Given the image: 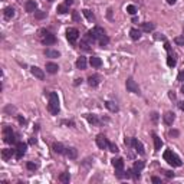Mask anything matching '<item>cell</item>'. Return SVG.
Returning <instances> with one entry per match:
<instances>
[{"label": "cell", "instance_id": "6da1fadb", "mask_svg": "<svg viewBox=\"0 0 184 184\" xmlns=\"http://www.w3.org/2000/svg\"><path fill=\"white\" fill-rule=\"evenodd\" d=\"M48 109L52 115H58L59 114V98L55 92H50L49 94V105H48Z\"/></svg>", "mask_w": 184, "mask_h": 184}, {"label": "cell", "instance_id": "7a4b0ae2", "mask_svg": "<svg viewBox=\"0 0 184 184\" xmlns=\"http://www.w3.org/2000/svg\"><path fill=\"white\" fill-rule=\"evenodd\" d=\"M164 160H165L170 165H173V167H181V165H183L180 157H178L177 154H174L171 150H167V151L164 152Z\"/></svg>", "mask_w": 184, "mask_h": 184}, {"label": "cell", "instance_id": "3957f363", "mask_svg": "<svg viewBox=\"0 0 184 184\" xmlns=\"http://www.w3.org/2000/svg\"><path fill=\"white\" fill-rule=\"evenodd\" d=\"M39 39L43 45H53L56 42L55 35H52L50 32H48L46 29H40L39 30Z\"/></svg>", "mask_w": 184, "mask_h": 184}, {"label": "cell", "instance_id": "277c9868", "mask_svg": "<svg viewBox=\"0 0 184 184\" xmlns=\"http://www.w3.org/2000/svg\"><path fill=\"white\" fill-rule=\"evenodd\" d=\"M86 35H88L92 40H99L102 36H105V30H104L101 26H95L94 29H91Z\"/></svg>", "mask_w": 184, "mask_h": 184}, {"label": "cell", "instance_id": "5b68a950", "mask_svg": "<svg viewBox=\"0 0 184 184\" xmlns=\"http://www.w3.org/2000/svg\"><path fill=\"white\" fill-rule=\"evenodd\" d=\"M3 140L6 144H15L16 142V138H15V134H13V130L12 127H5L3 128Z\"/></svg>", "mask_w": 184, "mask_h": 184}, {"label": "cell", "instance_id": "8992f818", "mask_svg": "<svg viewBox=\"0 0 184 184\" xmlns=\"http://www.w3.org/2000/svg\"><path fill=\"white\" fill-rule=\"evenodd\" d=\"M125 85H127V91L128 92H132V94H138L140 95V86L137 85V82L132 78H128Z\"/></svg>", "mask_w": 184, "mask_h": 184}, {"label": "cell", "instance_id": "52a82bcc", "mask_svg": "<svg viewBox=\"0 0 184 184\" xmlns=\"http://www.w3.org/2000/svg\"><path fill=\"white\" fill-rule=\"evenodd\" d=\"M66 38H68V40H69L71 43H75V42L78 40V38H79V32H78V29H75V28H69V29L66 30Z\"/></svg>", "mask_w": 184, "mask_h": 184}, {"label": "cell", "instance_id": "ba28073f", "mask_svg": "<svg viewBox=\"0 0 184 184\" xmlns=\"http://www.w3.org/2000/svg\"><path fill=\"white\" fill-rule=\"evenodd\" d=\"M26 148H28V145H26L25 142H17V145H16V158H17V160H20V158L25 155Z\"/></svg>", "mask_w": 184, "mask_h": 184}, {"label": "cell", "instance_id": "9c48e42d", "mask_svg": "<svg viewBox=\"0 0 184 184\" xmlns=\"http://www.w3.org/2000/svg\"><path fill=\"white\" fill-rule=\"evenodd\" d=\"M97 145H98L101 150H105V148L108 147V140H107V137H105L104 134L97 135Z\"/></svg>", "mask_w": 184, "mask_h": 184}, {"label": "cell", "instance_id": "30bf717a", "mask_svg": "<svg viewBox=\"0 0 184 184\" xmlns=\"http://www.w3.org/2000/svg\"><path fill=\"white\" fill-rule=\"evenodd\" d=\"M30 72H32V75H33L35 78H38V79H40V81H43V79H45V72H43L40 68H38V66H32V68H30Z\"/></svg>", "mask_w": 184, "mask_h": 184}, {"label": "cell", "instance_id": "8fae6325", "mask_svg": "<svg viewBox=\"0 0 184 184\" xmlns=\"http://www.w3.org/2000/svg\"><path fill=\"white\" fill-rule=\"evenodd\" d=\"M131 145L135 148V151H137L138 154H141V155H142V154L145 152V151H144V145H142V142H140L137 138H132V140H131Z\"/></svg>", "mask_w": 184, "mask_h": 184}, {"label": "cell", "instance_id": "7c38bea8", "mask_svg": "<svg viewBox=\"0 0 184 184\" xmlns=\"http://www.w3.org/2000/svg\"><path fill=\"white\" fill-rule=\"evenodd\" d=\"M174 120H175V115H174V112H171V111H167V112L163 115V121H164L167 125H173Z\"/></svg>", "mask_w": 184, "mask_h": 184}, {"label": "cell", "instance_id": "4fadbf2b", "mask_svg": "<svg viewBox=\"0 0 184 184\" xmlns=\"http://www.w3.org/2000/svg\"><path fill=\"white\" fill-rule=\"evenodd\" d=\"M65 155L71 160H76L78 158V150L75 147H69V148L65 150Z\"/></svg>", "mask_w": 184, "mask_h": 184}, {"label": "cell", "instance_id": "5bb4252c", "mask_svg": "<svg viewBox=\"0 0 184 184\" xmlns=\"http://www.w3.org/2000/svg\"><path fill=\"white\" fill-rule=\"evenodd\" d=\"M99 82H101V76L99 75H91L89 78H88V83L91 85V86H98L99 85Z\"/></svg>", "mask_w": 184, "mask_h": 184}, {"label": "cell", "instance_id": "9a60e30c", "mask_svg": "<svg viewBox=\"0 0 184 184\" xmlns=\"http://www.w3.org/2000/svg\"><path fill=\"white\" fill-rule=\"evenodd\" d=\"M26 12H29V13H33V12H36V7H38V5H36V2L35 0H28L26 2Z\"/></svg>", "mask_w": 184, "mask_h": 184}, {"label": "cell", "instance_id": "2e32d148", "mask_svg": "<svg viewBox=\"0 0 184 184\" xmlns=\"http://www.w3.org/2000/svg\"><path fill=\"white\" fill-rule=\"evenodd\" d=\"M15 155V150H10V148H6V150H3L2 151V158L5 160V161H7V160H10L12 157Z\"/></svg>", "mask_w": 184, "mask_h": 184}, {"label": "cell", "instance_id": "e0dca14e", "mask_svg": "<svg viewBox=\"0 0 184 184\" xmlns=\"http://www.w3.org/2000/svg\"><path fill=\"white\" fill-rule=\"evenodd\" d=\"M59 71V66L56 65V63H53V62H48L46 63V72H49V73H56Z\"/></svg>", "mask_w": 184, "mask_h": 184}, {"label": "cell", "instance_id": "ac0fdd59", "mask_svg": "<svg viewBox=\"0 0 184 184\" xmlns=\"http://www.w3.org/2000/svg\"><path fill=\"white\" fill-rule=\"evenodd\" d=\"M89 63H91L92 68H99V66L102 65V60H101V58H98V56H92V58L89 59Z\"/></svg>", "mask_w": 184, "mask_h": 184}, {"label": "cell", "instance_id": "d6986e66", "mask_svg": "<svg viewBox=\"0 0 184 184\" xmlns=\"http://www.w3.org/2000/svg\"><path fill=\"white\" fill-rule=\"evenodd\" d=\"M112 165L115 170H124V160L122 158H112Z\"/></svg>", "mask_w": 184, "mask_h": 184}, {"label": "cell", "instance_id": "ffe728a7", "mask_svg": "<svg viewBox=\"0 0 184 184\" xmlns=\"http://www.w3.org/2000/svg\"><path fill=\"white\" fill-rule=\"evenodd\" d=\"M152 138H154V148H155V151L161 150V147H163V141H161V138H160L158 135H155V134H152Z\"/></svg>", "mask_w": 184, "mask_h": 184}, {"label": "cell", "instance_id": "44dd1931", "mask_svg": "<svg viewBox=\"0 0 184 184\" xmlns=\"http://www.w3.org/2000/svg\"><path fill=\"white\" fill-rule=\"evenodd\" d=\"M141 29H142L144 32H152V30L155 29V25H154V23H150V22H145V23L141 25Z\"/></svg>", "mask_w": 184, "mask_h": 184}, {"label": "cell", "instance_id": "7402d4cb", "mask_svg": "<svg viewBox=\"0 0 184 184\" xmlns=\"http://www.w3.org/2000/svg\"><path fill=\"white\" fill-rule=\"evenodd\" d=\"M45 55H46V58H59L60 56L59 50H53V49H46Z\"/></svg>", "mask_w": 184, "mask_h": 184}, {"label": "cell", "instance_id": "603a6c76", "mask_svg": "<svg viewBox=\"0 0 184 184\" xmlns=\"http://www.w3.org/2000/svg\"><path fill=\"white\" fill-rule=\"evenodd\" d=\"M76 68L78 69H85L86 68V58H83V56L78 58L76 59Z\"/></svg>", "mask_w": 184, "mask_h": 184}, {"label": "cell", "instance_id": "cb8c5ba5", "mask_svg": "<svg viewBox=\"0 0 184 184\" xmlns=\"http://www.w3.org/2000/svg\"><path fill=\"white\" fill-rule=\"evenodd\" d=\"M105 107H107L111 112H118V109H120L118 105H117L115 102H112V101H107V102H105Z\"/></svg>", "mask_w": 184, "mask_h": 184}, {"label": "cell", "instance_id": "d4e9b609", "mask_svg": "<svg viewBox=\"0 0 184 184\" xmlns=\"http://www.w3.org/2000/svg\"><path fill=\"white\" fill-rule=\"evenodd\" d=\"M65 147L60 144V142H53V151L58 152V154H65Z\"/></svg>", "mask_w": 184, "mask_h": 184}, {"label": "cell", "instance_id": "484cf974", "mask_svg": "<svg viewBox=\"0 0 184 184\" xmlns=\"http://www.w3.org/2000/svg\"><path fill=\"white\" fill-rule=\"evenodd\" d=\"M167 65L170 68L175 66V58H174V53H171V50H168V58H167Z\"/></svg>", "mask_w": 184, "mask_h": 184}, {"label": "cell", "instance_id": "4316f807", "mask_svg": "<svg viewBox=\"0 0 184 184\" xmlns=\"http://www.w3.org/2000/svg\"><path fill=\"white\" fill-rule=\"evenodd\" d=\"M130 35H131V39H134V40H138L141 38V32L138 29H135V28L130 30Z\"/></svg>", "mask_w": 184, "mask_h": 184}, {"label": "cell", "instance_id": "83f0119b", "mask_svg": "<svg viewBox=\"0 0 184 184\" xmlns=\"http://www.w3.org/2000/svg\"><path fill=\"white\" fill-rule=\"evenodd\" d=\"M82 13H83V16H85L89 22H94V20H95V16H94V13H92L91 10L85 9V10H82Z\"/></svg>", "mask_w": 184, "mask_h": 184}, {"label": "cell", "instance_id": "f1b7e54d", "mask_svg": "<svg viewBox=\"0 0 184 184\" xmlns=\"http://www.w3.org/2000/svg\"><path fill=\"white\" fill-rule=\"evenodd\" d=\"M85 118H86V120H88V121H89L91 124H94V125H98V124H99V120H98V118H97L95 115L86 114V115H85Z\"/></svg>", "mask_w": 184, "mask_h": 184}, {"label": "cell", "instance_id": "f546056e", "mask_svg": "<svg viewBox=\"0 0 184 184\" xmlns=\"http://www.w3.org/2000/svg\"><path fill=\"white\" fill-rule=\"evenodd\" d=\"M15 16V9L13 7H6L5 9V17L6 19H12Z\"/></svg>", "mask_w": 184, "mask_h": 184}, {"label": "cell", "instance_id": "4dcf8cb0", "mask_svg": "<svg viewBox=\"0 0 184 184\" xmlns=\"http://www.w3.org/2000/svg\"><path fill=\"white\" fill-rule=\"evenodd\" d=\"M69 180H71L69 173H62V174L59 175V181H60V183H69Z\"/></svg>", "mask_w": 184, "mask_h": 184}, {"label": "cell", "instance_id": "1f68e13d", "mask_svg": "<svg viewBox=\"0 0 184 184\" xmlns=\"http://www.w3.org/2000/svg\"><path fill=\"white\" fill-rule=\"evenodd\" d=\"M144 167H145L144 161H135V163H134V170H135V171H138V173H140Z\"/></svg>", "mask_w": 184, "mask_h": 184}, {"label": "cell", "instance_id": "d6a6232c", "mask_svg": "<svg viewBox=\"0 0 184 184\" xmlns=\"http://www.w3.org/2000/svg\"><path fill=\"white\" fill-rule=\"evenodd\" d=\"M69 10H68V6L66 5H59L58 6V13H60V15H65V13H68Z\"/></svg>", "mask_w": 184, "mask_h": 184}, {"label": "cell", "instance_id": "836d02e7", "mask_svg": "<svg viewBox=\"0 0 184 184\" xmlns=\"http://www.w3.org/2000/svg\"><path fill=\"white\" fill-rule=\"evenodd\" d=\"M98 42H99V46H102V48H104V46H107V45L109 43V39H108V36L105 35V36H102Z\"/></svg>", "mask_w": 184, "mask_h": 184}, {"label": "cell", "instance_id": "e575fe53", "mask_svg": "<svg viewBox=\"0 0 184 184\" xmlns=\"http://www.w3.org/2000/svg\"><path fill=\"white\" fill-rule=\"evenodd\" d=\"M174 42H175L178 46H184V36H177V38H174Z\"/></svg>", "mask_w": 184, "mask_h": 184}, {"label": "cell", "instance_id": "d590c367", "mask_svg": "<svg viewBox=\"0 0 184 184\" xmlns=\"http://www.w3.org/2000/svg\"><path fill=\"white\" fill-rule=\"evenodd\" d=\"M108 148H109V151L111 152H118L120 150H118V147L114 144V142H108Z\"/></svg>", "mask_w": 184, "mask_h": 184}, {"label": "cell", "instance_id": "8d00e7d4", "mask_svg": "<svg viewBox=\"0 0 184 184\" xmlns=\"http://www.w3.org/2000/svg\"><path fill=\"white\" fill-rule=\"evenodd\" d=\"M127 12H128L130 15H135V13H137V7L132 6V5H130V6L127 7Z\"/></svg>", "mask_w": 184, "mask_h": 184}, {"label": "cell", "instance_id": "74e56055", "mask_svg": "<svg viewBox=\"0 0 184 184\" xmlns=\"http://www.w3.org/2000/svg\"><path fill=\"white\" fill-rule=\"evenodd\" d=\"M45 16H46V12H40V10L35 12V17H36V19H43Z\"/></svg>", "mask_w": 184, "mask_h": 184}, {"label": "cell", "instance_id": "f35d334b", "mask_svg": "<svg viewBox=\"0 0 184 184\" xmlns=\"http://www.w3.org/2000/svg\"><path fill=\"white\" fill-rule=\"evenodd\" d=\"M26 167H28V170H30V171H35V170L38 168V165H36L35 163H32V161H29V163L26 164Z\"/></svg>", "mask_w": 184, "mask_h": 184}, {"label": "cell", "instance_id": "ab89813d", "mask_svg": "<svg viewBox=\"0 0 184 184\" xmlns=\"http://www.w3.org/2000/svg\"><path fill=\"white\" fill-rule=\"evenodd\" d=\"M177 81H180V82H184V71H181V72L178 73V76H177Z\"/></svg>", "mask_w": 184, "mask_h": 184}, {"label": "cell", "instance_id": "60d3db41", "mask_svg": "<svg viewBox=\"0 0 184 184\" xmlns=\"http://www.w3.org/2000/svg\"><path fill=\"white\" fill-rule=\"evenodd\" d=\"M168 134H170L171 137H178V134H180V132H178L177 130H171V131H170Z\"/></svg>", "mask_w": 184, "mask_h": 184}, {"label": "cell", "instance_id": "b9f144b4", "mask_svg": "<svg viewBox=\"0 0 184 184\" xmlns=\"http://www.w3.org/2000/svg\"><path fill=\"white\" fill-rule=\"evenodd\" d=\"M117 177H118V178H122V177H125L124 171H122V170H117Z\"/></svg>", "mask_w": 184, "mask_h": 184}, {"label": "cell", "instance_id": "7bdbcfd3", "mask_svg": "<svg viewBox=\"0 0 184 184\" xmlns=\"http://www.w3.org/2000/svg\"><path fill=\"white\" fill-rule=\"evenodd\" d=\"M151 180H152V183H155V184H161V178H160V177H155V175H154Z\"/></svg>", "mask_w": 184, "mask_h": 184}, {"label": "cell", "instance_id": "ee69618b", "mask_svg": "<svg viewBox=\"0 0 184 184\" xmlns=\"http://www.w3.org/2000/svg\"><path fill=\"white\" fill-rule=\"evenodd\" d=\"M151 118H152V121H154V122H157V120H158V114H157V112H152V114H151Z\"/></svg>", "mask_w": 184, "mask_h": 184}, {"label": "cell", "instance_id": "f6af8a7d", "mask_svg": "<svg viewBox=\"0 0 184 184\" xmlns=\"http://www.w3.org/2000/svg\"><path fill=\"white\" fill-rule=\"evenodd\" d=\"M17 121H19L20 124H25V122H26V120H25L23 117H20V115H17Z\"/></svg>", "mask_w": 184, "mask_h": 184}, {"label": "cell", "instance_id": "bcb514c9", "mask_svg": "<svg viewBox=\"0 0 184 184\" xmlns=\"http://www.w3.org/2000/svg\"><path fill=\"white\" fill-rule=\"evenodd\" d=\"M165 173V175L168 177V178H173L174 177V173H171V171H164Z\"/></svg>", "mask_w": 184, "mask_h": 184}, {"label": "cell", "instance_id": "7dc6e473", "mask_svg": "<svg viewBox=\"0 0 184 184\" xmlns=\"http://www.w3.org/2000/svg\"><path fill=\"white\" fill-rule=\"evenodd\" d=\"M155 39H157V40H165V36H163V35H157V36H155Z\"/></svg>", "mask_w": 184, "mask_h": 184}, {"label": "cell", "instance_id": "c3c4849f", "mask_svg": "<svg viewBox=\"0 0 184 184\" xmlns=\"http://www.w3.org/2000/svg\"><path fill=\"white\" fill-rule=\"evenodd\" d=\"M65 5H66V6H71V5H73V0H65Z\"/></svg>", "mask_w": 184, "mask_h": 184}, {"label": "cell", "instance_id": "681fc988", "mask_svg": "<svg viewBox=\"0 0 184 184\" xmlns=\"http://www.w3.org/2000/svg\"><path fill=\"white\" fill-rule=\"evenodd\" d=\"M29 144L35 145V144H36V138H30V140H29Z\"/></svg>", "mask_w": 184, "mask_h": 184}, {"label": "cell", "instance_id": "f907efd6", "mask_svg": "<svg viewBox=\"0 0 184 184\" xmlns=\"http://www.w3.org/2000/svg\"><path fill=\"white\" fill-rule=\"evenodd\" d=\"M168 95H170V98H171V99H175V94H174V92H173V91L170 92V94H168Z\"/></svg>", "mask_w": 184, "mask_h": 184}, {"label": "cell", "instance_id": "816d5d0a", "mask_svg": "<svg viewBox=\"0 0 184 184\" xmlns=\"http://www.w3.org/2000/svg\"><path fill=\"white\" fill-rule=\"evenodd\" d=\"M125 145H127V147H128V145H131V140L125 138Z\"/></svg>", "mask_w": 184, "mask_h": 184}, {"label": "cell", "instance_id": "f5cc1de1", "mask_svg": "<svg viewBox=\"0 0 184 184\" xmlns=\"http://www.w3.org/2000/svg\"><path fill=\"white\" fill-rule=\"evenodd\" d=\"M167 3H168V5H174L175 0H167Z\"/></svg>", "mask_w": 184, "mask_h": 184}, {"label": "cell", "instance_id": "db71d44e", "mask_svg": "<svg viewBox=\"0 0 184 184\" xmlns=\"http://www.w3.org/2000/svg\"><path fill=\"white\" fill-rule=\"evenodd\" d=\"M82 82V79H75V85H79Z\"/></svg>", "mask_w": 184, "mask_h": 184}, {"label": "cell", "instance_id": "11a10c76", "mask_svg": "<svg viewBox=\"0 0 184 184\" xmlns=\"http://www.w3.org/2000/svg\"><path fill=\"white\" fill-rule=\"evenodd\" d=\"M180 108H181V109H183V111H184V101H183V102H181V104H180Z\"/></svg>", "mask_w": 184, "mask_h": 184}, {"label": "cell", "instance_id": "9f6ffc18", "mask_svg": "<svg viewBox=\"0 0 184 184\" xmlns=\"http://www.w3.org/2000/svg\"><path fill=\"white\" fill-rule=\"evenodd\" d=\"M181 92H183V95H184V85L181 86Z\"/></svg>", "mask_w": 184, "mask_h": 184}, {"label": "cell", "instance_id": "6f0895ef", "mask_svg": "<svg viewBox=\"0 0 184 184\" xmlns=\"http://www.w3.org/2000/svg\"><path fill=\"white\" fill-rule=\"evenodd\" d=\"M48 2H53V0H48Z\"/></svg>", "mask_w": 184, "mask_h": 184}]
</instances>
